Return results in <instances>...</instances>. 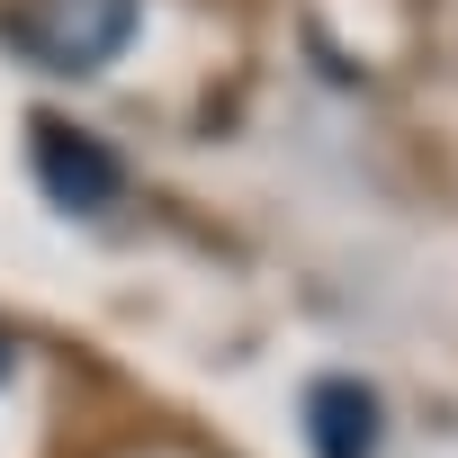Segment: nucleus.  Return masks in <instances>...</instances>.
I'll return each mask as SVG.
<instances>
[{
    "instance_id": "f257e3e1",
    "label": "nucleus",
    "mask_w": 458,
    "mask_h": 458,
    "mask_svg": "<svg viewBox=\"0 0 458 458\" xmlns=\"http://www.w3.org/2000/svg\"><path fill=\"white\" fill-rule=\"evenodd\" d=\"M28 162H37V180L55 189V207H72V216H99L117 189H126V171H117V153L108 144H90L81 126H28Z\"/></svg>"
},
{
    "instance_id": "f03ea898",
    "label": "nucleus",
    "mask_w": 458,
    "mask_h": 458,
    "mask_svg": "<svg viewBox=\"0 0 458 458\" xmlns=\"http://www.w3.org/2000/svg\"><path fill=\"white\" fill-rule=\"evenodd\" d=\"M135 28V0H37V19H28V46L64 72H90L126 46Z\"/></svg>"
},
{
    "instance_id": "7ed1b4c3",
    "label": "nucleus",
    "mask_w": 458,
    "mask_h": 458,
    "mask_svg": "<svg viewBox=\"0 0 458 458\" xmlns=\"http://www.w3.org/2000/svg\"><path fill=\"white\" fill-rule=\"evenodd\" d=\"M306 431H315L324 458H369L377 431H386V413H377V395L360 377H315L306 386Z\"/></svg>"
},
{
    "instance_id": "20e7f679",
    "label": "nucleus",
    "mask_w": 458,
    "mask_h": 458,
    "mask_svg": "<svg viewBox=\"0 0 458 458\" xmlns=\"http://www.w3.org/2000/svg\"><path fill=\"white\" fill-rule=\"evenodd\" d=\"M0 377H10V342H0Z\"/></svg>"
}]
</instances>
